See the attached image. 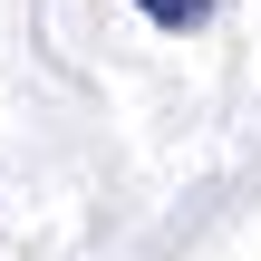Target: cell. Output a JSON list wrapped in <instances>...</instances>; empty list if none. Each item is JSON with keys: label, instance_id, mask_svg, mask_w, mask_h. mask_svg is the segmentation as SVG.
I'll list each match as a JSON object with an SVG mask.
<instances>
[{"label": "cell", "instance_id": "6da1fadb", "mask_svg": "<svg viewBox=\"0 0 261 261\" xmlns=\"http://www.w3.org/2000/svg\"><path fill=\"white\" fill-rule=\"evenodd\" d=\"M136 10H145L155 29H174V39H184V29H203V19H213L223 0H136Z\"/></svg>", "mask_w": 261, "mask_h": 261}]
</instances>
